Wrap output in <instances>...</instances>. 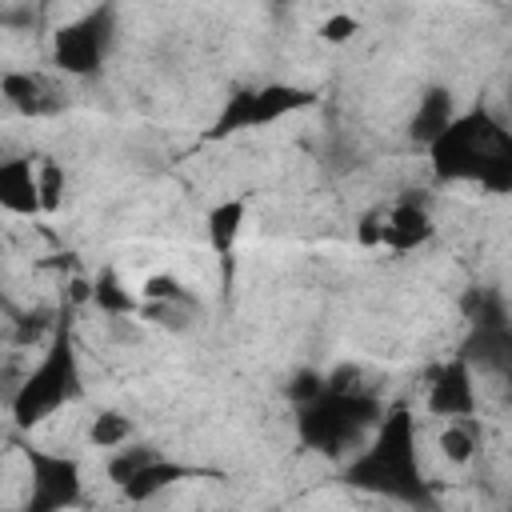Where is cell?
Segmentation results:
<instances>
[{
  "instance_id": "cell-10",
  "label": "cell",
  "mask_w": 512,
  "mask_h": 512,
  "mask_svg": "<svg viewBox=\"0 0 512 512\" xmlns=\"http://www.w3.org/2000/svg\"><path fill=\"white\" fill-rule=\"evenodd\" d=\"M456 96H452V88H444V84H432V88H424V96H416V108H412V116H408V136H412V144H420V148H432L452 124H456Z\"/></svg>"
},
{
  "instance_id": "cell-11",
  "label": "cell",
  "mask_w": 512,
  "mask_h": 512,
  "mask_svg": "<svg viewBox=\"0 0 512 512\" xmlns=\"http://www.w3.org/2000/svg\"><path fill=\"white\" fill-rule=\"evenodd\" d=\"M0 208L12 216H44L40 172H36L32 156H8L0 164Z\"/></svg>"
},
{
  "instance_id": "cell-26",
  "label": "cell",
  "mask_w": 512,
  "mask_h": 512,
  "mask_svg": "<svg viewBox=\"0 0 512 512\" xmlns=\"http://www.w3.org/2000/svg\"><path fill=\"white\" fill-rule=\"evenodd\" d=\"M508 108H512V88H508Z\"/></svg>"
},
{
  "instance_id": "cell-13",
  "label": "cell",
  "mask_w": 512,
  "mask_h": 512,
  "mask_svg": "<svg viewBox=\"0 0 512 512\" xmlns=\"http://www.w3.org/2000/svg\"><path fill=\"white\" fill-rule=\"evenodd\" d=\"M196 476H200V468L180 464V460H172V456H160V460H152L144 472H136L120 492H124L128 504H148V500H156L160 492L176 488L180 480H196Z\"/></svg>"
},
{
  "instance_id": "cell-3",
  "label": "cell",
  "mask_w": 512,
  "mask_h": 512,
  "mask_svg": "<svg viewBox=\"0 0 512 512\" xmlns=\"http://www.w3.org/2000/svg\"><path fill=\"white\" fill-rule=\"evenodd\" d=\"M380 420H384V404L376 392L340 396V392L324 388V396L296 408V436L312 452H324V456H348L352 452L356 456Z\"/></svg>"
},
{
  "instance_id": "cell-14",
  "label": "cell",
  "mask_w": 512,
  "mask_h": 512,
  "mask_svg": "<svg viewBox=\"0 0 512 512\" xmlns=\"http://www.w3.org/2000/svg\"><path fill=\"white\" fill-rule=\"evenodd\" d=\"M244 220H248V204H244L240 196H228V200H220V204L208 208V216H204V236H208V248H212L220 260L232 256V248H236V240H240V232H244Z\"/></svg>"
},
{
  "instance_id": "cell-18",
  "label": "cell",
  "mask_w": 512,
  "mask_h": 512,
  "mask_svg": "<svg viewBox=\"0 0 512 512\" xmlns=\"http://www.w3.org/2000/svg\"><path fill=\"white\" fill-rule=\"evenodd\" d=\"M128 440H132V420H128L124 412L104 408V412L92 416V424H88V444H92V448L116 452V448H124Z\"/></svg>"
},
{
  "instance_id": "cell-16",
  "label": "cell",
  "mask_w": 512,
  "mask_h": 512,
  "mask_svg": "<svg viewBox=\"0 0 512 512\" xmlns=\"http://www.w3.org/2000/svg\"><path fill=\"white\" fill-rule=\"evenodd\" d=\"M436 448H440V456L448 464H472L480 456V448H484V436L476 428V416L472 420H448L440 428V436H436Z\"/></svg>"
},
{
  "instance_id": "cell-1",
  "label": "cell",
  "mask_w": 512,
  "mask_h": 512,
  "mask_svg": "<svg viewBox=\"0 0 512 512\" xmlns=\"http://www.w3.org/2000/svg\"><path fill=\"white\" fill-rule=\"evenodd\" d=\"M416 448H420L416 416L404 404H396L384 412L368 444L356 456H348L344 484L372 492V496L400 500V504H428V480H424Z\"/></svg>"
},
{
  "instance_id": "cell-21",
  "label": "cell",
  "mask_w": 512,
  "mask_h": 512,
  "mask_svg": "<svg viewBox=\"0 0 512 512\" xmlns=\"http://www.w3.org/2000/svg\"><path fill=\"white\" fill-rule=\"evenodd\" d=\"M36 172H40V204H44V216H52L64 204V168L52 164V160H44V164H36Z\"/></svg>"
},
{
  "instance_id": "cell-8",
  "label": "cell",
  "mask_w": 512,
  "mask_h": 512,
  "mask_svg": "<svg viewBox=\"0 0 512 512\" xmlns=\"http://www.w3.org/2000/svg\"><path fill=\"white\" fill-rule=\"evenodd\" d=\"M476 372L464 356H452L428 384V396H424V408L436 416V420H472L476 416Z\"/></svg>"
},
{
  "instance_id": "cell-24",
  "label": "cell",
  "mask_w": 512,
  "mask_h": 512,
  "mask_svg": "<svg viewBox=\"0 0 512 512\" xmlns=\"http://www.w3.org/2000/svg\"><path fill=\"white\" fill-rule=\"evenodd\" d=\"M188 308H192V304H144L140 316L152 320V324H160V328H184Z\"/></svg>"
},
{
  "instance_id": "cell-15",
  "label": "cell",
  "mask_w": 512,
  "mask_h": 512,
  "mask_svg": "<svg viewBox=\"0 0 512 512\" xmlns=\"http://www.w3.org/2000/svg\"><path fill=\"white\" fill-rule=\"evenodd\" d=\"M88 304H96L108 320H124V316H140V308H144V300H136L132 292H128V284L112 272V268H104V272H96V280H92V300Z\"/></svg>"
},
{
  "instance_id": "cell-5",
  "label": "cell",
  "mask_w": 512,
  "mask_h": 512,
  "mask_svg": "<svg viewBox=\"0 0 512 512\" xmlns=\"http://www.w3.org/2000/svg\"><path fill=\"white\" fill-rule=\"evenodd\" d=\"M116 36V8H84L52 32V64L64 76H96Z\"/></svg>"
},
{
  "instance_id": "cell-4",
  "label": "cell",
  "mask_w": 512,
  "mask_h": 512,
  "mask_svg": "<svg viewBox=\"0 0 512 512\" xmlns=\"http://www.w3.org/2000/svg\"><path fill=\"white\" fill-rule=\"evenodd\" d=\"M316 100V92L300 88V84H284V80H272V84H256V88H240L224 100L220 116L212 120V140L220 136H236V132H248V128H268L300 108H308Z\"/></svg>"
},
{
  "instance_id": "cell-17",
  "label": "cell",
  "mask_w": 512,
  "mask_h": 512,
  "mask_svg": "<svg viewBox=\"0 0 512 512\" xmlns=\"http://www.w3.org/2000/svg\"><path fill=\"white\" fill-rule=\"evenodd\" d=\"M464 316H468L472 328H504V324H512L508 320V308H504V296L492 292V288H468Z\"/></svg>"
},
{
  "instance_id": "cell-9",
  "label": "cell",
  "mask_w": 512,
  "mask_h": 512,
  "mask_svg": "<svg viewBox=\"0 0 512 512\" xmlns=\"http://www.w3.org/2000/svg\"><path fill=\"white\" fill-rule=\"evenodd\" d=\"M0 96L24 120H44V116H56L64 108L60 88L44 72H28V68H8L0 76Z\"/></svg>"
},
{
  "instance_id": "cell-2",
  "label": "cell",
  "mask_w": 512,
  "mask_h": 512,
  "mask_svg": "<svg viewBox=\"0 0 512 512\" xmlns=\"http://www.w3.org/2000/svg\"><path fill=\"white\" fill-rule=\"evenodd\" d=\"M76 396H80V356H76L72 324L60 316L56 336L44 344L40 360L8 392V416H12L16 428H36L52 412L72 404Z\"/></svg>"
},
{
  "instance_id": "cell-19",
  "label": "cell",
  "mask_w": 512,
  "mask_h": 512,
  "mask_svg": "<svg viewBox=\"0 0 512 512\" xmlns=\"http://www.w3.org/2000/svg\"><path fill=\"white\" fill-rule=\"evenodd\" d=\"M152 460H160V452L152 448V444H124V448H116L112 456H108V480L116 484V488H124L136 472H144Z\"/></svg>"
},
{
  "instance_id": "cell-20",
  "label": "cell",
  "mask_w": 512,
  "mask_h": 512,
  "mask_svg": "<svg viewBox=\"0 0 512 512\" xmlns=\"http://www.w3.org/2000/svg\"><path fill=\"white\" fill-rule=\"evenodd\" d=\"M144 304H192V292L172 276V272H152L140 288Z\"/></svg>"
},
{
  "instance_id": "cell-7",
  "label": "cell",
  "mask_w": 512,
  "mask_h": 512,
  "mask_svg": "<svg viewBox=\"0 0 512 512\" xmlns=\"http://www.w3.org/2000/svg\"><path fill=\"white\" fill-rule=\"evenodd\" d=\"M436 236V220L420 200H396L388 208L364 212L356 224V240L364 248H392V252H416Z\"/></svg>"
},
{
  "instance_id": "cell-25",
  "label": "cell",
  "mask_w": 512,
  "mask_h": 512,
  "mask_svg": "<svg viewBox=\"0 0 512 512\" xmlns=\"http://www.w3.org/2000/svg\"><path fill=\"white\" fill-rule=\"evenodd\" d=\"M508 404H512V380H508Z\"/></svg>"
},
{
  "instance_id": "cell-23",
  "label": "cell",
  "mask_w": 512,
  "mask_h": 512,
  "mask_svg": "<svg viewBox=\"0 0 512 512\" xmlns=\"http://www.w3.org/2000/svg\"><path fill=\"white\" fill-rule=\"evenodd\" d=\"M324 376L316 372V368H300L296 376H292V384H288V400L296 404V408H304V404H312L316 396H324Z\"/></svg>"
},
{
  "instance_id": "cell-6",
  "label": "cell",
  "mask_w": 512,
  "mask_h": 512,
  "mask_svg": "<svg viewBox=\"0 0 512 512\" xmlns=\"http://www.w3.org/2000/svg\"><path fill=\"white\" fill-rule=\"evenodd\" d=\"M28 492L20 512H72L84 500V472L76 456L52 448H24Z\"/></svg>"
},
{
  "instance_id": "cell-22",
  "label": "cell",
  "mask_w": 512,
  "mask_h": 512,
  "mask_svg": "<svg viewBox=\"0 0 512 512\" xmlns=\"http://www.w3.org/2000/svg\"><path fill=\"white\" fill-rule=\"evenodd\" d=\"M360 32V20L352 16V12H328L324 20H320V28H316V36L324 40V44H344V40H352Z\"/></svg>"
},
{
  "instance_id": "cell-12",
  "label": "cell",
  "mask_w": 512,
  "mask_h": 512,
  "mask_svg": "<svg viewBox=\"0 0 512 512\" xmlns=\"http://www.w3.org/2000/svg\"><path fill=\"white\" fill-rule=\"evenodd\" d=\"M460 356L472 364V372H488V376H500L508 384L512 380V324L472 328L468 340L460 344Z\"/></svg>"
}]
</instances>
